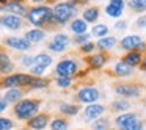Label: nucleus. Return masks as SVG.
<instances>
[{
  "label": "nucleus",
  "mask_w": 146,
  "mask_h": 130,
  "mask_svg": "<svg viewBox=\"0 0 146 130\" xmlns=\"http://www.w3.org/2000/svg\"><path fill=\"white\" fill-rule=\"evenodd\" d=\"M115 27H116L118 30H123V28H126V22H118Z\"/></svg>",
  "instance_id": "42"
},
{
  "label": "nucleus",
  "mask_w": 146,
  "mask_h": 130,
  "mask_svg": "<svg viewBox=\"0 0 146 130\" xmlns=\"http://www.w3.org/2000/svg\"><path fill=\"white\" fill-rule=\"evenodd\" d=\"M50 127H52V130H68V124L63 119H54Z\"/></svg>",
  "instance_id": "31"
},
{
  "label": "nucleus",
  "mask_w": 146,
  "mask_h": 130,
  "mask_svg": "<svg viewBox=\"0 0 146 130\" xmlns=\"http://www.w3.org/2000/svg\"><path fill=\"white\" fill-rule=\"evenodd\" d=\"M116 92L121 96H126V97H137V96H140V89L133 85H119V86H116Z\"/></svg>",
  "instance_id": "11"
},
{
  "label": "nucleus",
  "mask_w": 146,
  "mask_h": 130,
  "mask_svg": "<svg viewBox=\"0 0 146 130\" xmlns=\"http://www.w3.org/2000/svg\"><path fill=\"white\" fill-rule=\"evenodd\" d=\"M94 47H96L94 44H91V42H86V44H83V46H82V52H85V53H88V52H91Z\"/></svg>",
  "instance_id": "40"
},
{
  "label": "nucleus",
  "mask_w": 146,
  "mask_h": 130,
  "mask_svg": "<svg viewBox=\"0 0 146 130\" xmlns=\"http://www.w3.org/2000/svg\"><path fill=\"white\" fill-rule=\"evenodd\" d=\"M123 61H124V63H127L129 66H137V64H140L141 58H140L138 52H129V53L123 58Z\"/></svg>",
  "instance_id": "21"
},
{
  "label": "nucleus",
  "mask_w": 146,
  "mask_h": 130,
  "mask_svg": "<svg viewBox=\"0 0 146 130\" xmlns=\"http://www.w3.org/2000/svg\"><path fill=\"white\" fill-rule=\"evenodd\" d=\"M49 49H50L52 52H58V53H61V52H64V46H60V44H57V42H54L52 41L50 44H49Z\"/></svg>",
  "instance_id": "35"
},
{
  "label": "nucleus",
  "mask_w": 146,
  "mask_h": 130,
  "mask_svg": "<svg viewBox=\"0 0 146 130\" xmlns=\"http://www.w3.org/2000/svg\"><path fill=\"white\" fill-rule=\"evenodd\" d=\"M86 20L83 19H76L71 22V30H72L74 33H77V35H85L86 32Z\"/></svg>",
  "instance_id": "18"
},
{
  "label": "nucleus",
  "mask_w": 146,
  "mask_h": 130,
  "mask_svg": "<svg viewBox=\"0 0 146 130\" xmlns=\"http://www.w3.org/2000/svg\"><path fill=\"white\" fill-rule=\"evenodd\" d=\"M135 121H137V114L126 113V114H121V116L116 117V125L119 127V130H121V129H124V127H127L129 124L135 122Z\"/></svg>",
  "instance_id": "15"
},
{
  "label": "nucleus",
  "mask_w": 146,
  "mask_h": 130,
  "mask_svg": "<svg viewBox=\"0 0 146 130\" xmlns=\"http://www.w3.org/2000/svg\"><path fill=\"white\" fill-rule=\"evenodd\" d=\"M21 97H22V91H21V89H17V88L8 89L7 96H5V99H7L8 102H17Z\"/></svg>",
  "instance_id": "24"
},
{
  "label": "nucleus",
  "mask_w": 146,
  "mask_h": 130,
  "mask_svg": "<svg viewBox=\"0 0 146 130\" xmlns=\"http://www.w3.org/2000/svg\"><path fill=\"white\" fill-rule=\"evenodd\" d=\"M13 2H17V3H21V0H13Z\"/></svg>",
  "instance_id": "48"
},
{
  "label": "nucleus",
  "mask_w": 146,
  "mask_h": 130,
  "mask_svg": "<svg viewBox=\"0 0 146 130\" xmlns=\"http://www.w3.org/2000/svg\"><path fill=\"white\" fill-rule=\"evenodd\" d=\"M49 85V80H44V79H39V77H33L32 83H30V88H35V89H41V88H46Z\"/></svg>",
  "instance_id": "27"
},
{
  "label": "nucleus",
  "mask_w": 146,
  "mask_h": 130,
  "mask_svg": "<svg viewBox=\"0 0 146 130\" xmlns=\"http://www.w3.org/2000/svg\"><path fill=\"white\" fill-rule=\"evenodd\" d=\"M60 110L63 111L64 114H71V116H74V114H77V111H79V107H76V105L61 104V105H60Z\"/></svg>",
  "instance_id": "30"
},
{
  "label": "nucleus",
  "mask_w": 146,
  "mask_h": 130,
  "mask_svg": "<svg viewBox=\"0 0 146 130\" xmlns=\"http://www.w3.org/2000/svg\"><path fill=\"white\" fill-rule=\"evenodd\" d=\"M2 5H7V0H2Z\"/></svg>",
  "instance_id": "47"
},
{
  "label": "nucleus",
  "mask_w": 146,
  "mask_h": 130,
  "mask_svg": "<svg viewBox=\"0 0 146 130\" xmlns=\"http://www.w3.org/2000/svg\"><path fill=\"white\" fill-rule=\"evenodd\" d=\"M115 44H116V39L113 36H105V38H101L98 41V47L101 50H110L115 47Z\"/></svg>",
  "instance_id": "17"
},
{
  "label": "nucleus",
  "mask_w": 146,
  "mask_h": 130,
  "mask_svg": "<svg viewBox=\"0 0 146 130\" xmlns=\"http://www.w3.org/2000/svg\"><path fill=\"white\" fill-rule=\"evenodd\" d=\"M130 108V104L126 100H115L113 102V110L115 111H127Z\"/></svg>",
  "instance_id": "29"
},
{
  "label": "nucleus",
  "mask_w": 146,
  "mask_h": 130,
  "mask_svg": "<svg viewBox=\"0 0 146 130\" xmlns=\"http://www.w3.org/2000/svg\"><path fill=\"white\" fill-rule=\"evenodd\" d=\"M108 33V27L105 24H96L94 28L91 30L93 36H98V38H105V35Z\"/></svg>",
  "instance_id": "23"
},
{
  "label": "nucleus",
  "mask_w": 146,
  "mask_h": 130,
  "mask_svg": "<svg viewBox=\"0 0 146 130\" xmlns=\"http://www.w3.org/2000/svg\"><path fill=\"white\" fill-rule=\"evenodd\" d=\"M143 67L146 69V57H145V60H143Z\"/></svg>",
  "instance_id": "45"
},
{
  "label": "nucleus",
  "mask_w": 146,
  "mask_h": 130,
  "mask_svg": "<svg viewBox=\"0 0 146 130\" xmlns=\"http://www.w3.org/2000/svg\"><path fill=\"white\" fill-rule=\"evenodd\" d=\"M7 99H2V105H0V110L2 111H5V108H7Z\"/></svg>",
  "instance_id": "43"
},
{
  "label": "nucleus",
  "mask_w": 146,
  "mask_h": 130,
  "mask_svg": "<svg viewBox=\"0 0 146 130\" xmlns=\"http://www.w3.org/2000/svg\"><path fill=\"white\" fill-rule=\"evenodd\" d=\"M29 125H30V129L42 130L47 125V116H46V114H38V116L32 117V119L29 121Z\"/></svg>",
  "instance_id": "14"
},
{
  "label": "nucleus",
  "mask_w": 146,
  "mask_h": 130,
  "mask_svg": "<svg viewBox=\"0 0 146 130\" xmlns=\"http://www.w3.org/2000/svg\"><path fill=\"white\" fill-rule=\"evenodd\" d=\"M22 64L24 66H33V64H35V58L33 57H24L22 58Z\"/></svg>",
  "instance_id": "39"
},
{
  "label": "nucleus",
  "mask_w": 146,
  "mask_h": 130,
  "mask_svg": "<svg viewBox=\"0 0 146 130\" xmlns=\"http://www.w3.org/2000/svg\"><path fill=\"white\" fill-rule=\"evenodd\" d=\"M27 19H29V22L32 25L41 27L46 22H50L54 19V10H50L49 7H36V8L29 11Z\"/></svg>",
  "instance_id": "1"
},
{
  "label": "nucleus",
  "mask_w": 146,
  "mask_h": 130,
  "mask_svg": "<svg viewBox=\"0 0 146 130\" xmlns=\"http://www.w3.org/2000/svg\"><path fill=\"white\" fill-rule=\"evenodd\" d=\"M88 39H90V35H80V36H77L76 38V42L77 44H80V46H83V44H86V42H88Z\"/></svg>",
  "instance_id": "38"
},
{
  "label": "nucleus",
  "mask_w": 146,
  "mask_h": 130,
  "mask_svg": "<svg viewBox=\"0 0 146 130\" xmlns=\"http://www.w3.org/2000/svg\"><path fill=\"white\" fill-rule=\"evenodd\" d=\"M102 113H104V107H102V105L91 104L85 108V116L88 117V119H98Z\"/></svg>",
  "instance_id": "13"
},
{
  "label": "nucleus",
  "mask_w": 146,
  "mask_h": 130,
  "mask_svg": "<svg viewBox=\"0 0 146 130\" xmlns=\"http://www.w3.org/2000/svg\"><path fill=\"white\" fill-rule=\"evenodd\" d=\"M129 7L135 11H145L146 10V0H129Z\"/></svg>",
  "instance_id": "28"
},
{
  "label": "nucleus",
  "mask_w": 146,
  "mask_h": 130,
  "mask_svg": "<svg viewBox=\"0 0 146 130\" xmlns=\"http://www.w3.org/2000/svg\"><path fill=\"white\" fill-rule=\"evenodd\" d=\"M5 44L8 47L14 49V50H29L30 49V42L27 41V38H19V36H11L5 41Z\"/></svg>",
  "instance_id": "7"
},
{
  "label": "nucleus",
  "mask_w": 146,
  "mask_h": 130,
  "mask_svg": "<svg viewBox=\"0 0 146 130\" xmlns=\"http://www.w3.org/2000/svg\"><path fill=\"white\" fill-rule=\"evenodd\" d=\"M98 17H99V11L96 8H88V10L83 11V20H86V22H94Z\"/></svg>",
  "instance_id": "25"
},
{
  "label": "nucleus",
  "mask_w": 146,
  "mask_h": 130,
  "mask_svg": "<svg viewBox=\"0 0 146 130\" xmlns=\"http://www.w3.org/2000/svg\"><path fill=\"white\" fill-rule=\"evenodd\" d=\"M88 61H90V66L98 69V67L104 66V63L107 61V58H105V55H102V53H96V55H93Z\"/></svg>",
  "instance_id": "22"
},
{
  "label": "nucleus",
  "mask_w": 146,
  "mask_h": 130,
  "mask_svg": "<svg viewBox=\"0 0 146 130\" xmlns=\"http://www.w3.org/2000/svg\"><path fill=\"white\" fill-rule=\"evenodd\" d=\"M77 72V63L72 60H63L57 64V74L58 77H66L71 79V75Z\"/></svg>",
  "instance_id": "5"
},
{
  "label": "nucleus",
  "mask_w": 146,
  "mask_h": 130,
  "mask_svg": "<svg viewBox=\"0 0 146 130\" xmlns=\"http://www.w3.org/2000/svg\"><path fill=\"white\" fill-rule=\"evenodd\" d=\"M121 130H141V122L135 121V122L129 124L127 127H124V129H121Z\"/></svg>",
  "instance_id": "37"
},
{
  "label": "nucleus",
  "mask_w": 146,
  "mask_h": 130,
  "mask_svg": "<svg viewBox=\"0 0 146 130\" xmlns=\"http://www.w3.org/2000/svg\"><path fill=\"white\" fill-rule=\"evenodd\" d=\"M108 125V121L107 119H96V122L93 124V129L94 130H105Z\"/></svg>",
  "instance_id": "33"
},
{
  "label": "nucleus",
  "mask_w": 146,
  "mask_h": 130,
  "mask_svg": "<svg viewBox=\"0 0 146 130\" xmlns=\"http://www.w3.org/2000/svg\"><path fill=\"white\" fill-rule=\"evenodd\" d=\"M52 64V58L46 53H39L35 57V64L33 66H41V67H47Z\"/></svg>",
  "instance_id": "20"
},
{
  "label": "nucleus",
  "mask_w": 146,
  "mask_h": 130,
  "mask_svg": "<svg viewBox=\"0 0 146 130\" xmlns=\"http://www.w3.org/2000/svg\"><path fill=\"white\" fill-rule=\"evenodd\" d=\"M141 38L138 35H129L121 41V47L124 50H129V52H133V49H138L141 46Z\"/></svg>",
  "instance_id": "9"
},
{
  "label": "nucleus",
  "mask_w": 146,
  "mask_h": 130,
  "mask_svg": "<svg viewBox=\"0 0 146 130\" xmlns=\"http://www.w3.org/2000/svg\"><path fill=\"white\" fill-rule=\"evenodd\" d=\"M44 36H46V33L42 32V30L35 28V30H30V32H27L25 38H27V41H29L30 44H35V42L42 41V39H44Z\"/></svg>",
  "instance_id": "16"
},
{
  "label": "nucleus",
  "mask_w": 146,
  "mask_h": 130,
  "mask_svg": "<svg viewBox=\"0 0 146 130\" xmlns=\"http://www.w3.org/2000/svg\"><path fill=\"white\" fill-rule=\"evenodd\" d=\"M2 74H8L13 71V63L10 61V58L7 57L5 53H2Z\"/></svg>",
  "instance_id": "26"
},
{
  "label": "nucleus",
  "mask_w": 146,
  "mask_h": 130,
  "mask_svg": "<svg viewBox=\"0 0 146 130\" xmlns=\"http://www.w3.org/2000/svg\"><path fill=\"white\" fill-rule=\"evenodd\" d=\"M124 10V0H110V3L105 8V13L110 17H119Z\"/></svg>",
  "instance_id": "8"
},
{
  "label": "nucleus",
  "mask_w": 146,
  "mask_h": 130,
  "mask_svg": "<svg viewBox=\"0 0 146 130\" xmlns=\"http://www.w3.org/2000/svg\"><path fill=\"white\" fill-rule=\"evenodd\" d=\"M11 127H13V122H11L10 119H5V117L0 119V129L2 130H10Z\"/></svg>",
  "instance_id": "36"
},
{
  "label": "nucleus",
  "mask_w": 146,
  "mask_h": 130,
  "mask_svg": "<svg viewBox=\"0 0 146 130\" xmlns=\"http://www.w3.org/2000/svg\"><path fill=\"white\" fill-rule=\"evenodd\" d=\"M77 96H79V100L83 104H94L99 99V91L96 88H82Z\"/></svg>",
  "instance_id": "6"
},
{
  "label": "nucleus",
  "mask_w": 146,
  "mask_h": 130,
  "mask_svg": "<svg viewBox=\"0 0 146 130\" xmlns=\"http://www.w3.org/2000/svg\"><path fill=\"white\" fill-rule=\"evenodd\" d=\"M145 49H146V44H145V42H141V46H140L137 50H145Z\"/></svg>",
  "instance_id": "44"
},
{
  "label": "nucleus",
  "mask_w": 146,
  "mask_h": 130,
  "mask_svg": "<svg viewBox=\"0 0 146 130\" xmlns=\"http://www.w3.org/2000/svg\"><path fill=\"white\" fill-rule=\"evenodd\" d=\"M54 42H57V44H60V46L68 47V46H69V42H71V39L68 38L66 35H57V36L54 38Z\"/></svg>",
  "instance_id": "32"
},
{
  "label": "nucleus",
  "mask_w": 146,
  "mask_h": 130,
  "mask_svg": "<svg viewBox=\"0 0 146 130\" xmlns=\"http://www.w3.org/2000/svg\"><path fill=\"white\" fill-rule=\"evenodd\" d=\"M79 2H88V0H79Z\"/></svg>",
  "instance_id": "49"
},
{
  "label": "nucleus",
  "mask_w": 146,
  "mask_h": 130,
  "mask_svg": "<svg viewBox=\"0 0 146 130\" xmlns=\"http://www.w3.org/2000/svg\"><path fill=\"white\" fill-rule=\"evenodd\" d=\"M137 25H138L140 28L146 27V16H143V17H140V19H137Z\"/></svg>",
  "instance_id": "41"
},
{
  "label": "nucleus",
  "mask_w": 146,
  "mask_h": 130,
  "mask_svg": "<svg viewBox=\"0 0 146 130\" xmlns=\"http://www.w3.org/2000/svg\"><path fill=\"white\" fill-rule=\"evenodd\" d=\"M33 80V75H27V74H13V75H8L3 80V86L13 89L16 86H30Z\"/></svg>",
  "instance_id": "4"
},
{
  "label": "nucleus",
  "mask_w": 146,
  "mask_h": 130,
  "mask_svg": "<svg viewBox=\"0 0 146 130\" xmlns=\"http://www.w3.org/2000/svg\"><path fill=\"white\" fill-rule=\"evenodd\" d=\"M2 10L11 11L14 16H25V14H29L27 13V8L24 7V5L17 3V2H11V3H8V5H2Z\"/></svg>",
  "instance_id": "12"
},
{
  "label": "nucleus",
  "mask_w": 146,
  "mask_h": 130,
  "mask_svg": "<svg viewBox=\"0 0 146 130\" xmlns=\"http://www.w3.org/2000/svg\"><path fill=\"white\" fill-rule=\"evenodd\" d=\"M2 24L3 27L10 30H19L22 27V19L19 16H14V14H10V16H3L2 17Z\"/></svg>",
  "instance_id": "10"
},
{
  "label": "nucleus",
  "mask_w": 146,
  "mask_h": 130,
  "mask_svg": "<svg viewBox=\"0 0 146 130\" xmlns=\"http://www.w3.org/2000/svg\"><path fill=\"white\" fill-rule=\"evenodd\" d=\"M39 110V104L35 100H21L14 107V113L19 119H32Z\"/></svg>",
  "instance_id": "2"
},
{
  "label": "nucleus",
  "mask_w": 146,
  "mask_h": 130,
  "mask_svg": "<svg viewBox=\"0 0 146 130\" xmlns=\"http://www.w3.org/2000/svg\"><path fill=\"white\" fill-rule=\"evenodd\" d=\"M115 72L119 77H127V75L132 74V66H129V64L124 63V61H119V63H116V66H115Z\"/></svg>",
  "instance_id": "19"
},
{
  "label": "nucleus",
  "mask_w": 146,
  "mask_h": 130,
  "mask_svg": "<svg viewBox=\"0 0 146 130\" xmlns=\"http://www.w3.org/2000/svg\"><path fill=\"white\" fill-rule=\"evenodd\" d=\"M76 2H66V3H57L54 7V17L58 24L64 25L71 17L76 14Z\"/></svg>",
  "instance_id": "3"
},
{
  "label": "nucleus",
  "mask_w": 146,
  "mask_h": 130,
  "mask_svg": "<svg viewBox=\"0 0 146 130\" xmlns=\"http://www.w3.org/2000/svg\"><path fill=\"white\" fill-rule=\"evenodd\" d=\"M33 2H36V3H41V2H44V0H33Z\"/></svg>",
  "instance_id": "46"
},
{
  "label": "nucleus",
  "mask_w": 146,
  "mask_h": 130,
  "mask_svg": "<svg viewBox=\"0 0 146 130\" xmlns=\"http://www.w3.org/2000/svg\"><path fill=\"white\" fill-rule=\"evenodd\" d=\"M57 85L61 86V88H68V86H71V79H66V77H58V79H57Z\"/></svg>",
  "instance_id": "34"
}]
</instances>
